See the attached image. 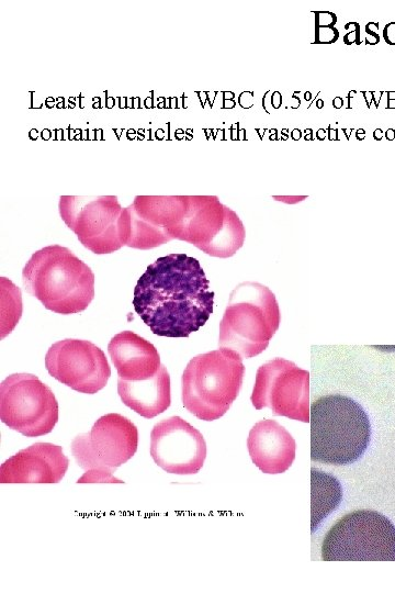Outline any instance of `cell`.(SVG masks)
<instances>
[{"label": "cell", "mask_w": 395, "mask_h": 593, "mask_svg": "<svg viewBox=\"0 0 395 593\" xmlns=\"http://www.w3.org/2000/svg\"><path fill=\"white\" fill-rule=\"evenodd\" d=\"M133 305L155 335L188 337L213 313L214 292L198 259L169 254L140 276Z\"/></svg>", "instance_id": "obj_1"}, {"label": "cell", "mask_w": 395, "mask_h": 593, "mask_svg": "<svg viewBox=\"0 0 395 593\" xmlns=\"http://www.w3.org/2000/svg\"><path fill=\"white\" fill-rule=\"evenodd\" d=\"M25 290L58 314L84 311L94 298V273L69 248L50 245L35 251L22 270Z\"/></svg>", "instance_id": "obj_2"}, {"label": "cell", "mask_w": 395, "mask_h": 593, "mask_svg": "<svg viewBox=\"0 0 395 593\" xmlns=\"http://www.w3.org/2000/svg\"><path fill=\"white\" fill-rule=\"evenodd\" d=\"M311 459L334 466L357 461L366 450L371 424L363 407L342 394L318 398L311 405Z\"/></svg>", "instance_id": "obj_3"}, {"label": "cell", "mask_w": 395, "mask_h": 593, "mask_svg": "<svg viewBox=\"0 0 395 593\" xmlns=\"http://www.w3.org/2000/svg\"><path fill=\"white\" fill-rule=\"evenodd\" d=\"M280 322L274 293L259 282H241L232 291L219 322L218 346L242 358L255 357L268 347Z\"/></svg>", "instance_id": "obj_4"}, {"label": "cell", "mask_w": 395, "mask_h": 593, "mask_svg": "<svg viewBox=\"0 0 395 593\" xmlns=\"http://www.w3.org/2000/svg\"><path fill=\"white\" fill-rule=\"evenodd\" d=\"M245 374L242 357L219 348L193 357L182 378V403L202 421L222 417L237 399Z\"/></svg>", "instance_id": "obj_5"}, {"label": "cell", "mask_w": 395, "mask_h": 593, "mask_svg": "<svg viewBox=\"0 0 395 593\" xmlns=\"http://www.w3.org/2000/svg\"><path fill=\"white\" fill-rule=\"evenodd\" d=\"M321 558L326 561H395V526L376 511L351 512L326 534Z\"/></svg>", "instance_id": "obj_6"}, {"label": "cell", "mask_w": 395, "mask_h": 593, "mask_svg": "<svg viewBox=\"0 0 395 593\" xmlns=\"http://www.w3.org/2000/svg\"><path fill=\"white\" fill-rule=\"evenodd\" d=\"M207 255L228 258L242 246L245 228L238 215L213 195H185L176 237Z\"/></svg>", "instance_id": "obj_7"}, {"label": "cell", "mask_w": 395, "mask_h": 593, "mask_svg": "<svg viewBox=\"0 0 395 593\" xmlns=\"http://www.w3.org/2000/svg\"><path fill=\"white\" fill-rule=\"evenodd\" d=\"M0 418L26 437L43 436L58 422V402L37 376L13 373L0 384Z\"/></svg>", "instance_id": "obj_8"}, {"label": "cell", "mask_w": 395, "mask_h": 593, "mask_svg": "<svg viewBox=\"0 0 395 593\" xmlns=\"http://www.w3.org/2000/svg\"><path fill=\"white\" fill-rule=\"evenodd\" d=\"M123 209L115 195L59 199V214L81 244L94 254H110L124 246L121 230Z\"/></svg>", "instance_id": "obj_9"}, {"label": "cell", "mask_w": 395, "mask_h": 593, "mask_svg": "<svg viewBox=\"0 0 395 593\" xmlns=\"http://www.w3.org/2000/svg\"><path fill=\"white\" fill-rule=\"evenodd\" d=\"M250 401L257 410L309 423V372L284 358L269 360L257 370Z\"/></svg>", "instance_id": "obj_10"}, {"label": "cell", "mask_w": 395, "mask_h": 593, "mask_svg": "<svg viewBox=\"0 0 395 593\" xmlns=\"http://www.w3.org/2000/svg\"><path fill=\"white\" fill-rule=\"evenodd\" d=\"M137 446L135 424L121 414L109 413L88 433L74 438L71 452L80 468L113 473L135 455Z\"/></svg>", "instance_id": "obj_11"}, {"label": "cell", "mask_w": 395, "mask_h": 593, "mask_svg": "<svg viewBox=\"0 0 395 593\" xmlns=\"http://www.w3.org/2000/svg\"><path fill=\"white\" fill-rule=\"evenodd\" d=\"M48 373L60 383L86 394L102 390L111 376L105 354L90 340L66 338L45 355Z\"/></svg>", "instance_id": "obj_12"}, {"label": "cell", "mask_w": 395, "mask_h": 593, "mask_svg": "<svg viewBox=\"0 0 395 593\" xmlns=\"http://www.w3.org/2000/svg\"><path fill=\"white\" fill-rule=\"evenodd\" d=\"M150 456L168 473L193 474L206 458V443L199 429L180 416L161 419L150 432Z\"/></svg>", "instance_id": "obj_13"}, {"label": "cell", "mask_w": 395, "mask_h": 593, "mask_svg": "<svg viewBox=\"0 0 395 593\" xmlns=\"http://www.w3.org/2000/svg\"><path fill=\"white\" fill-rule=\"evenodd\" d=\"M63 448L52 443H35L8 458L0 466L1 483H58L68 469Z\"/></svg>", "instance_id": "obj_14"}, {"label": "cell", "mask_w": 395, "mask_h": 593, "mask_svg": "<svg viewBox=\"0 0 395 593\" xmlns=\"http://www.w3.org/2000/svg\"><path fill=\"white\" fill-rule=\"evenodd\" d=\"M247 448L252 462L263 473L278 474L292 466L296 444L276 421L262 419L250 429Z\"/></svg>", "instance_id": "obj_15"}, {"label": "cell", "mask_w": 395, "mask_h": 593, "mask_svg": "<svg viewBox=\"0 0 395 593\" xmlns=\"http://www.w3.org/2000/svg\"><path fill=\"white\" fill-rule=\"evenodd\" d=\"M108 351L119 378L127 381L147 380L160 369V355L156 347L132 331L114 335Z\"/></svg>", "instance_id": "obj_16"}, {"label": "cell", "mask_w": 395, "mask_h": 593, "mask_svg": "<svg viewBox=\"0 0 395 593\" xmlns=\"http://www.w3.org/2000/svg\"><path fill=\"white\" fill-rule=\"evenodd\" d=\"M117 393L122 402L145 418L163 413L171 404L170 376L161 365L151 378L140 381L117 380Z\"/></svg>", "instance_id": "obj_17"}, {"label": "cell", "mask_w": 395, "mask_h": 593, "mask_svg": "<svg viewBox=\"0 0 395 593\" xmlns=\"http://www.w3.org/2000/svg\"><path fill=\"white\" fill-rule=\"evenodd\" d=\"M342 500V488L340 482L331 474L318 469L311 470V516L312 533L332 511H335Z\"/></svg>", "instance_id": "obj_18"}, {"label": "cell", "mask_w": 395, "mask_h": 593, "mask_svg": "<svg viewBox=\"0 0 395 593\" xmlns=\"http://www.w3.org/2000/svg\"><path fill=\"white\" fill-rule=\"evenodd\" d=\"M1 337L9 334L21 317L22 301L21 292L10 280L1 278Z\"/></svg>", "instance_id": "obj_19"}, {"label": "cell", "mask_w": 395, "mask_h": 593, "mask_svg": "<svg viewBox=\"0 0 395 593\" xmlns=\"http://www.w3.org/2000/svg\"><path fill=\"white\" fill-rule=\"evenodd\" d=\"M122 483L123 481L115 478L113 473H108L99 470H86V472L77 480V483Z\"/></svg>", "instance_id": "obj_20"}, {"label": "cell", "mask_w": 395, "mask_h": 593, "mask_svg": "<svg viewBox=\"0 0 395 593\" xmlns=\"http://www.w3.org/2000/svg\"><path fill=\"white\" fill-rule=\"evenodd\" d=\"M339 37V32L335 26L316 27L315 42L317 44H331Z\"/></svg>", "instance_id": "obj_21"}, {"label": "cell", "mask_w": 395, "mask_h": 593, "mask_svg": "<svg viewBox=\"0 0 395 593\" xmlns=\"http://www.w3.org/2000/svg\"><path fill=\"white\" fill-rule=\"evenodd\" d=\"M315 14L316 27L334 26L337 22V15L329 11H313Z\"/></svg>", "instance_id": "obj_22"}, {"label": "cell", "mask_w": 395, "mask_h": 593, "mask_svg": "<svg viewBox=\"0 0 395 593\" xmlns=\"http://www.w3.org/2000/svg\"><path fill=\"white\" fill-rule=\"evenodd\" d=\"M383 36L390 45H395V22H391L384 27Z\"/></svg>", "instance_id": "obj_23"}, {"label": "cell", "mask_w": 395, "mask_h": 593, "mask_svg": "<svg viewBox=\"0 0 395 593\" xmlns=\"http://www.w3.org/2000/svg\"><path fill=\"white\" fill-rule=\"evenodd\" d=\"M343 42L347 45H351L353 43L360 44V30L348 32L343 36Z\"/></svg>", "instance_id": "obj_24"}, {"label": "cell", "mask_w": 395, "mask_h": 593, "mask_svg": "<svg viewBox=\"0 0 395 593\" xmlns=\"http://www.w3.org/2000/svg\"><path fill=\"white\" fill-rule=\"evenodd\" d=\"M239 103L242 108H250L253 104V93L252 92H242L239 97Z\"/></svg>", "instance_id": "obj_25"}, {"label": "cell", "mask_w": 395, "mask_h": 593, "mask_svg": "<svg viewBox=\"0 0 395 593\" xmlns=\"http://www.w3.org/2000/svg\"><path fill=\"white\" fill-rule=\"evenodd\" d=\"M270 101H271V107L273 109H279L281 107V103H282V94H281V92H279V91L272 92Z\"/></svg>", "instance_id": "obj_26"}, {"label": "cell", "mask_w": 395, "mask_h": 593, "mask_svg": "<svg viewBox=\"0 0 395 593\" xmlns=\"http://www.w3.org/2000/svg\"><path fill=\"white\" fill-rule=\"evenodd\" d=\"M327 137L328 139L330 141H338V130L336 128H332L330 125L328 126V134H327Z\"/></svg>", "instance_id": "obj_27"}, {"label": "cell", "mask_w": 395, "mask_h": 593, "mask_svg": "<svg viewBox=\"0 0 395 593\" xmlns=\"http://www.w3.org/2000/svg\"><path fill=\"white\" fill-rule=\"evenodd\" d=\"M345 29L350 32V31L360 30V26L357 22H349L345 25Z\"/></svg>", "instance_id": "obj_28"}, {"label": "cell", "mask_w": 395, "mask_h": 593, "mask_svg": "<svg viewBox=\"0 0 395 593\" xmlns=\"http://www.w3.org/2000/svg\"><path fill=\"white\" fill-rule=\"evenodd\" d=\"M332 105L336 109H340L343 105V100L341 97H335L332 100Z\"/></svg>", "instance_id": "obj_29"}, {"label": "cell", "mask_w": 395, "mask_h": 593, "mask_svg": "<svg viewBox=\"0 0 395 593\" xmlns=\"http://www.w3.org/2000/svg\"><path fill=\"white\" fill-rule=\"evenodd\" d=\"M290 135H291V138H292V139L298 141V139L301 138V136H302V132H301V130H298V128H294V130L290 133Z\"/></svg>", "instance_id": "obj_30"}, {"label": "cell", "mask_w": 395, "mask_h": 593, "mask_svg": "<svg viewBox=\"0 0 395 593\" xmlns=\"http://www.w3.org/2000/svg\"><path fill=\"white\" fill-rule=\"evenodd\" d=\"M326 136H327V131L325 128L317 130V132H316V138L317 139L323 141V139H325Z\"/></svg>", "instance_id": "obj_31"}, {"label": "cell", "mask_w": 395, "mask_h": 593, "mask_svg": "<svg viewBox=\"0 0 395 593\" xmlns=\"http://www.w3.org/2000/svg\"><path fill=\"white\" fill-rule=\"evenodd\" d=\"M304 138H305L306 141H312V139H314V138H313V131H312V128H306V130H305V136H304Z\"/></svg>", "instance_id": "obj_32"}, {"label": "cell", "mask_w": 395, "mask_h": 593, "mask_svg": "<svg viewBox=\"0 0 395 593\" xmlns=\"http://www.w3.org/2000/svg\"><path fill=\"white\" fill-rule=\"evenodd\" d=\"M270 133H271V135H270L269 139H271V141H276V139H279V138H278V131H276L275 128H272V130L270 131Z\"/></svg>", "instance_id": "obj_33"}, {"label": "cell", "mask_w": 395, "mask_h": 593, "mask_svg": "<svg viewBox=\"0 0 395 593\" xmlns=\"http://www.w3.org/2000/svg\"><path fill=\"white\" fill-rule=\"evenodd\" d=\"M385 135H386V137L388 139H394L395 138V131L390 128L388 131H386Z\"/></svg>", "instance_id": "obj_34"}, {"label": "cell", "mask_w": 395, "mask_h": 593, "mask_svg": "<svg viewBox=\"0 0 395 593\" xmlns=\"http://www.w3.org/2000/svg\"><path fill=\"white\" fill-rule=\"evenodd\" d=\"M356 135H357L358 139H363L364 136H365V132H364V130L360 128V130L357 131Z\"/></svg>", "instance_id": "obj_35"}, {"label": "cell", "mask_w": 395, "mask_h": 593, "mask_svg": "<svg viewBox=\"0 0 395 593\" xmlns=\"http://www.w3.org/2000/svg\"><path fill=\"white\" fill-rule=\"evenodd\" d=\"M281 136L282 139H287V137H290V132L287 131V128L281 130Z\"/></svg>", "instance_id": "obj_36"}, {"label": "cell", "mask_w": 395, "mask_h": 593, "mask_svg": "<svg viewBox=\"0 0 395 593\" xmlns=\"http://www.w3.org/2000/svg\"><path fill=\"white\" fill-rule=\"evenodd\" d=\"M382 135L383 132L380 128L375 130V132L373 133L375 139H381Z\"/></svg>", "instance_id": "obj_37"}, {"label": "cell", "mask_w": 395, "mask_h": 593, "mask_svg": "<svg viewBox=\"0 0 395 593\" xmlns=\"http://www.w3.org/2000/svg\"><path fill=\"white\" fill-rule=\"evenodd\" d=\"M316 107H317L318 109H321V108L324 107V101H323L321 99H318V100L316 101Z\"/></svg>", "instance_id": "obj_38"}, {"label": "cell", "mask_w": 395, "mask_h": 593, "mask_svg": "<svg viewBox=\"0 0 395 593\" xmlns=\"http://www.w3.org/2000/svg\"><path fill=\"white\" fill-rule=\"evenodd\" d=\"M342 132H343V133L346 134V138H347V139H349V137H350V135H351V132H352V130H348V128H346V130H342Z\"/></svg>", "instance_id": "obj_39"}, {"label": "cell", "mask_w": 395, "mask_h": 593, "mask_svg": "<svg viewBox=\"0 0 395 593\" xmlns=\"http://www.w3.org/2000/svg\"><path fill=\"white\" fill-rule=\"evenodd\" d=\"M304 98H305L306 101H309L312 99V93L309 91H306L304 93Z\"/></svg>", "instance_id": "obj_40"}, {"label": "cell", "mask_w": 395, "mask_h": 593, "mask_svg": "<svg viewBox=\"0 0 395 593\" xmlns=\"http://www.w3.org/2000/svg\"><path fill=\"white\" fill-rule=\"evenodd\" d=\"M257 132H258V134H259V137L262 139V137H263L266 131H264V130L258 128Z\"/></svg>", "instance_id": "obj_41"}]
</instances>
